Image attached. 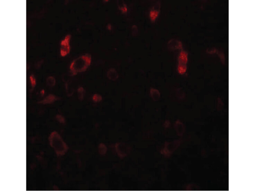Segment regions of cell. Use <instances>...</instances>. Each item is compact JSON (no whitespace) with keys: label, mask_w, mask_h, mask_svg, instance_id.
I'll list each match as a JSON object with an SVG mask.
<instances>
[{"label":"cell","mask_w":255,"mask_h":191,"mask_svg":"<svg viewBox=\"0 0 255 191\" xmlns=\"http://www.w3.org/2000/svg\"><path fill=\"white\" fill-rule=\"evenodd\" d=\"M174 127L177 135L181 136L183 135L185 131V126L182 122L180 121L177 120L175 122Z\"/></svg>","instance_id":"cell-10"},{"label":"cell","mask_w":255,"mask_h":191,"mask_svg":"<svg viewBox=\"0 0 255 191\" xmlns=\"http://www.w3.org/2000/svg\"><path fill=\"white\" fill-rule=\"evenodd\" d=\"M107 28L109 30H111L112 29V26L110 24H108L107 25Z\"/></svg>","instance_id":"cell-24"},{"label":"cell","mask_w":255,"mask_h":191,"mask_svg":"<svg viewBox=\"0 0 255 191\" xmlns=\"http://www.w3.org/2000/svg\"><path fill=\"white\" fill-rule=\"evenodd\" d=\"M59 98L54 94H50L46 96L43 99L39 101L38 103L43 104L52 103L58 100Z\"/></svg>","instance_id":"cell-9"},{"label":"cell","mask_w":255,"mask_h":191,"mask_svg":"<svg viewBox=\"0 0 255 191\" xmlns=\"http://www.w3.org/2000/svg\"><path fill=\"white\" fill-rule=\"evenodd\" d=\"M78 99L80 101H82L84 99L86 91L84 88L82 87H80L77 90Z\"/></svg>","instance_id":"cell-15"},{"label":"cell","mask_w":255,"mask_h":191,"mask_svg":"<svg viewBox=\"0 0 255 191\" xmlns=\"http://www.w3.org/2000/svg\"><path fill=\"white\" fill-rule=\"evenodd\" d=\"M150 95L152 99L155 101H159L161 98V93L159 90L155 88H150Z\"/></svg>","instance_id":"cell-12"},{"label":"cell","mask_w":255,"mask_h":191,"mask_svg":"<svg viewBox=\"0 0 255 191\" xmlns=\"http://www.w3.org/2000/svg\"><path fill=\"white\" fill-rule=\"evenodd\" d=\"M43 61H40V62H38L37 63V64H36V68H39L40 67L41 65H42L43 63Z\"/></svg>","instance_id":"cell-23"},{"label":"cell","mask_w":255,"mask_h":191,"mask_svg":"<svg viewBox=\"0 0 255 191\" xmlns=\"http://www.w3.org/2000/svg\"><path fill=\"white\" fill-rule=\"evenodd\" d=\"M56 119L61 124H64L65 123V119L64 117L62 115H58L56 116Z\"/></svg>","instance_id":"cell-21"},{"label":"cell","mask_w":255,"mask_h":191,"mask_svg":"<svg viewBox=\"0 0 255 191\" xmlns=\"http://www.w3.org/2000/svg\"><path fill=\"white\" fill-rule=\"evenodd\" d=\"M29 80H30L31 85V87L33 89V88L36 87V83H37L36 78L34 77V75H31L29 76Z\"/></svg>","instance_id":"cell-20"},{"label":"cell","mask_w":255,"mask_h":191,"mask_svg":"<svg viewBox=\"0 0 255 191\" xmlns=\"http://www.w3.org/2000/svg\"><path fill=\"white\" fill-rule=\"evenodd\" d=\"M103 99V97L100 94H95L92 97L93 101L94 102L98 103L101 102Z\"/></svg>","instance_id":"cell-19"},{"label":"cell","mask_w":255,"mask_h":191,"mask_svg":"<svg viewBox=\"0 0 255 191\" xmlns=\"http://www.w3.org/2000/svg\"><path fill=\"white\" fill-rule=\"evenodd\" d=\"M188 61V54L186 51L181 50L178 58V64L177 66V71L179 74L183 75L186 73L187 64Z\"/></svg>","instance_id":"cell-4"},{"label":"cell","mask_w":255,"mask_h":191,"mask_svg":"<svg viewBox=\"0 0 255 191\" xmlns=\"http://www.w3.org/2000/svg\"><path fill=\"white\" fill-rule=\"evenodd\" d=\"M98 152L101 156H105L107 153L108 148L103 143H101L98 146Z\"/></svg>","instance_id":"cell-16"},{"label":"cell","mask_w":255,"mask_h":191,"mask_svg":"<svg viewBox=\"0 0 255 191\" xmlns=\"http://www.w3.org/2000/svg\"><path fill=\"white\" fill-rule=\"evenodd\" d=\"M117 6L119 10L121 13L125 14L127 13L128 8L125 2L122 0H118L117 1Z\"/></svg>","instance_id":"cell-13"},{"label":"cell","mask_w":255,"mask_h":191,"mask_svg":"<svg viewBox=\"0 0 255 191\" xmlns=\"http://www.w3.org/2000/svg\"><path fill=\"white\" fill-rule=\"evenodd\" d=\"M169 125V124H168V121L165 122V124H164V126H165V127H168Z\"/></svg>","instance_id":"cell-25"},{"label":"cell","mask_w":255,"mask_h":191,"mask_svg":"<svg viewBox=\"0 0 255 191\" xmlns=\"http://www.w3.org/2000/svg\"><path fill=\"white\" fill-rule=\"evenodd\" d=\"M107 78L111 81H115L117 80L119 77L118 73L115 69L111 68L107 72Z\"/></svg>","instance_id":"cell-11"},{"label":"cell","mask_w":255,"mask_h":191,"mask_svg":"<svg viewBox=\"0 0 255 191\" xmlns=\"http://www.w3.org/2000/svg\"><path fill=\"white\" fill-rule=\"evenodd\" d=\"M71 36L67 35L64 39L61 41L60 44V55L62 57H65L70 51V41Z\"/></svg>","instance_id":"cell-6"},{"label":"cell","mask_w":255,"mask_h":191,"mask_svg":"<svg viewBox=\"0 0 255 191\" xmlns=\"http://www.w3.org/2000/svg\"><path fill=\"white\" fill-rule=\"evenodd\" d=\"M161 9V3L158 1L154 4L150 9L149 12V16L151 22L152 23H154L156 22L157 18H158L160 13Z\"/></svg>","instance_id":"cell-7"},{"label":"cell","mask_w":255,"mask_h":191,"mask_svg":"<svg viewBox=\"0 0 255 191\" xmlns=\"http://www.w3.org/2000/svg\"><path fill=\"white\" fill-rule=\"evenodd\" d=\"M49 141L50 145L58 156H64L67 152L68 150V145L57 132L54 131L51 133Z\"/></svg>","instance_id":"cell-2"},{"label":"cell","mask_w":255,"mask_h":191,"mask_svg":"<svg viewBox=\"0 0 255 191\" xmlns=\"http://www.w3.org/2000/svg\"><path fill=\"white\" fill-rule=\"evenodd\" d=\"M115 148L117 154L121 159L128 156L131 152V147L123 142H118L115 143Z\"/></svg>","instance_id":"cell-5"},{"label":"cell","mask_w":255,"mask_h":191,"mask_svg":"<svg viewBox=\"0 0 255 191\" xmlns=\"http://www.w3.org/2000/svg\"><path fill=\"white\" fill-rule=\"evenodd\" d=\"M92 63V56L86 54L73 60L70 66L71 76H75L78 73L85 72Z\"/></svg>","instance_id":"cell-1"},{"label":"cell","mask_w":255,"mask_h":191,"mask_svg":"<svg viewBox=\"0 0 255 191\" xmlns=\"http://www.w3.org/2000/svg\"><path fill=\"white\" fill-rule=\"evenodd\" d=\"M65 83L66 90L67 95L68 97H71L73 95L74 93V89L73 87L71 86V85L68 80H65Z\"/></svg>","instance_id":"cell-14"},{"label":"cell","mask_w":255,"mask_h":191,"mask_svg":"<svg viewBox=\"0 0 255 191\" xmlns=\"http://www.w3.org/2000/svg\"><path fill=\"white\" fill-rule=\"evenodd\" d=\"M180 144L181 142L179 140L170 142H165L164 147L160 151V152L166 158H169L180 147Z\"/></svg>","instance_id":"cell-3"},{"label":"cell","mask_w":255,"mask_h":191,"mask_svg":"<svg viewBox=\"0 0 255 191\" xmlns=\"http://www.w3.org/2000/svg\"><path fill=\"white\" fill-rule=\"evenodd\" d=\"M196 186H194L193 185H190L187 186V190H196Z\"/></svg>","instance_id":"cell-22"},{"label":"cell","mask_w":255,"mask_h":191,"mask_svg":"<svg viewBox=\"0 0 255 191\" xmlns=\"http://www.w3.org/2000/svg\"><path fill=\"white\" fill-rule=\"evenodd\" d=\"M167 47L171 51L182 50L183 46L182 42L176 39L170 40L167 43Z\"/></svg>","instance_id":"cell-8"},{"label":"cell","mask_w":255,"mask_h":191,"mask_svg":"<svg viewBox=\"0 0 255 191\" xmlns=\"http://www.w3.org/2000/svg\"><path fill=\"white\" fill-rule=\"evenodd\" d=\"M46 84L50 87H53L56 84V80L54 77L50 76L48 77L46 80Z\"/></svg>","instance_id":"cell-17"},{"label":"cell","mask_w":255,"mask_h":191,"mask_svg":"<svg viewBox=\"0 0 255 191\" xmlns=\"http://www.w3.org/2000/svg\"><path fill=\"white\" fill-rule=\"evenodd\" d=\"M131 35L133 37H136L139 33V30L138 26L136 25H133L131 28Z\"/></svg>","instance_id":"cell-18"}]
</instances>
